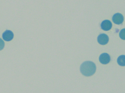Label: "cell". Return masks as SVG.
Listing matches in <instances>:
<instances>
[{"instance_id":"3","label":"cell","mask_w":125,"mask_h":93,"mask_svg":"<svg viewBox=\"0 0 125 93\" xmlns=\"http://www.w3.org/2000/svg\"><path fill=\"white\" fill-rule=\"evenodd\" d=\"M112 20L115 24L120 25L123 22L124 18L122 14L120 13H117L113 16Z\"/></svg>"},{"instance_id":"4","label":"cell","mask_w":125,"mask_h":93,"mask_svg":"<svg viewBox=\"0 0 125 93\" xmlns=\"http://www.w3.org/2000/svg\"><path fill=\"white\" fill-rule=\"evenodd\" d=\"M99 61L103 64H107L110 61V57L108 54L104 53L99 57Z\"/></svg>"},{"instance_id":"2","label":"cell","mask_w":125,"mask_h":93,"mask_svg":"<svg viewBox=\"0 0 125 93\" xmlns=\"http://www.w3.org/2000/svg\"><path fill=\"white\" fill-rule=\"evenodd\" d=\"M109 37L106 34H101L98 36V41L101 45H106L109 42Z\"/></svg>"},{"instance_id":"9","label":"cell","mask_w":125,"mask_h":93,"mask_svg":"<svg viewBox=\"0 0 125 93\" xmlns=\"http://www.w3.org/2000/svg\"><path fill=\"white\" fill-rule=\"evenodd\" d=\"M5 46V42L2 40L0 38V51L2 50Z\"/></svg>"},{"instance_id":"6","label":"cell","mask_w":125,"mask_h":93,"mask_svg":"<svg viewBox=\"0 0 125 93\" xmlns=\"http://www.w3.org/2000/svg\"><path fill=\"white\" fill-rule=\"evenodd\" d=\"M2 37L5 41H10L13 38L14 34L11 31L6 30L3 34Z\"/></svg>"},{"instance_id":"5","label":"cell","mask_w":125,"mask_h":93,"mask_svg":"<svg viewBox=\"0 0 125 93\" xmlns=\"http://www.w3.org/2000/svg\"><path fill=\"white\" fill-rule=\"evenodd\" d=\"M112 26V24L111 22L109 20H104L101 24V27L104 31H107L110 30Z\"/></svg>"},{"instance_id":"8","label":"cell","mask_w":125,"mask_h":93,"mask_svg":"<svg viewBox=\"0 0 125 93\" xmlns=\"http://www.w3.org/2000/svg\"><path fill=\"white\" fill-rule=\"evenodd\" d=\"M120 36L123 40H125V29L122 30L120 33Z\"/></svg>"},{"instance_id":"7","label":"cell","mask_w":125,"mask_h":93,"mask_svg":"<svg viewBox=\"0 0 125 93\" xmlns=\"http://www.w3.org/2000/svg\"><path fill=\"white\" fill-rule=\"evenodd\" d=\"M125 56L122 55L120 56L117 59V62L119 65L121 66H124L125 65Z\"/></svg>"},{"instance_id":"1","label":"cell","mask_w":125,"mask_h":93,"mask_svg":"<svg viewBox=\"0 0 125 93\" xmlns=\"http://www.w3.org/2000/svg\"><path fill=\"white\" fill-rule=\"evenodd\" d=\"M81 73L85 76H90L95 72L96 66L94 62L91 61H85L83 62L80 68Z\"/></svg>"}]
</instances>
